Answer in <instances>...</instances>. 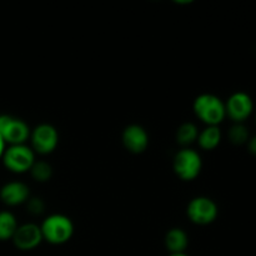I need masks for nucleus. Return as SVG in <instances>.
<instances>
[{
	"mask_svg": "<svg viewBox=\"0 0 256 256\" xmlns=\"http://www.w3.org/2000/svg\"><path fill=\"white\" fill-rule=\"evenodd\" d=\"M42 208H44V205H42V200L39 199H32L29 202V210L32 214H40L42 212Z\"/></svg>",
	"mask_w": 256,
	"mask_h": 256,
	"instance_id": "18",
	"label": "nucleus"
},
{
	"mask_svg": "<svg viewBox=\"0 0 256 256\" xmlns=\"http://www.w3.org/2000/svg\"><path fill=\"white\" fill-rule=\"evenodd\" d=\"M122 142L129 152L140 154L144 152L149 142L146 132L139 125H130L122 132Z\"/></svg>",
	"mask_w": 256,
	"mask_h": 256,
	"instance_id": "10",
	"label": "nucleus"
},
{
	"mask_svg": "<svg viewBox=\"0 0 256 256\" xmlns=\"http://www.w3.org/2000/svg\"><path fill=\"white\" fill-rule=\"evenodd\" d=\"M4 152H5V142L2 140V138L0 136V158H2Z\"/></svg>",
	"mask_w": 256,
	"mask_h": 256,
	"instance_id": "20",
	"label": "nucleus"
},
{
	"mask_svg": "<svg viewBox=\"0 0 256 256\" xmlns=\"http://www.w3.org/2000/svg\"><path fill=\"white\" fill-rule=\"evenodd\" d=\"M220 139H222V134H220L218 126H208L198 135L199 145L205 150H212L216 148L219 145Z\"/></svg>",
	"mask_w": 256,
	"mask_h": 256,
	"instance_id": "13",
	"label": "nucleus"
},
{
	"mask_svg": "<svg viewBox=\"0 0 256 256\" xmlns=\"http://www.w3.org/2000/svg\"><path fill=\"white\" fill-rule=\"evenodd\" d=\"M42 239L49 242L50 244L59 245L64 244L72 238L74 232V226L69 218L64 215H52L48 218L40 226Z\"/></svg>",
	"mask_w": 256,
	"mask_h": 256,
	"instance_id": "2",
	"label": "nucleus"
},
{
	"mask_svg": "<svg viewBox=\"0 0 256 256\" xmlns=\"http://www.w3.org/2000/svg\"><path fill=\"white\" fill-rule=\"evenodd\" d=\"M198 129L192 122H185L178 129L176 139L178 142L182 145H189L194 142L198 138Z\"/></svg>",
	"mask_w": 256,
	"mask_h": 256,
	"instance_id": "15",
	"label": "nucleus"
},
{
	"mask_svg": "<svg viewBox=\"0 0 256 256\" xmlns=\"http://www.w3.org/2000/svg\"><path fill=\"white\" fill-rule=\"evenodd\" d=\"M165 244L172 254H182L188 246V236L182 229H172L166 234Z\"/></svg>",
	"mask_w": 256,
	"mask_h": 256,
	"instance_id": "12",
	"label": "nucleus"
},
{
	"mask_svg": "<svg viewBox=\"0 0 256 256\" xmlns=\"http://www.w3.org/2000/svg\"><path fill=\"white\" fill-rule=\"evenodd\" d=\"M252 110V102L249 95L245 92H236L228 100L225 112L235 122H242L246 119Z\"/></svg>",
	"mask_w": 256,
	"mask_h": 256,
	"instance_id": "9",
	"label": "nucleus"
},
{
	"mask_svg": "<svg viewBox=\"0 0 256 256\" xmlns=\"http://www.w3.org/2000/svg\"><path fill=\"white\" fill-rule=\"evenodd\" d=\"M42 234L40 226L35 224H25L18 226L12 242L20 250H32L42 242Z\"/></svg>",
	"mask_w": 256,
	"mask_h": 256,
	"instance_id": "8",
	"label": "nucleus"
},
{
	"mask_svg": "<svg viewBox=\"0 0 256 256\" xmlns=\"http://www.w3.org/2000/svg\"><path fill=\"white\" fill-rule=\"evenodd\" d=\"M170 256H188V255H185V254H172Z\"/></svg>",
	"mask_w": 256,
	"mask_h": 256,
	"instance_id": "21",
	"label": "nucleus"
},
{
	"mask_svg": "<svg viewBox=\"0 0 256 256\" xmlns=\"http://www.w3.org/2000/svg\"><path fill=\"white\" fill-rule=\"evenodd\" d=\"M2 162L8 170L16 174L28 172L34 165V152L26 145H10L2 154Z\"/></svg>",
	"mask_w": 256,
	"mask_h": 256,
	"instance_id": "3",
	"label": "nucleus"
},
{
	"mask_svg": "<svg viewBox=\"0 0 256 256\" xmlns=\"http://www.w3.org/2000/svg\"><path fill=\"white\" fill-rule=\"evenodd\" d=\"M18 229L16 219L9 212H0V240L12 239Z\"/></svg>",
	"mask_w": 256,
	"mask_h": 256,
	"instance_id": "14",
	"label": "nucleus"
},
{
	"mask_svg": "<svg viewBox=\"0 0 256 256\" xmlns=\"http://www.w3.org/2000/svg\"><path fill=\"white\" fill-rule=\"evenodd\" d=\"M202 158L192 149H182L175 155L174 170L182 180L195 179L202 170Z\"/></svg>",
	"mask_w": 256,
	"mask_h": 256,
	"instance_id": "5",
	"label": "nucleus"
},
{
	"mask_svg": "<svg viewBox=\"0 0 256 256\" xmlns=\"http://www.w3.org/2000/svg\"><path fill=\"white\" fill-rule=\"evenodd\" d=\"M216 205L208 198H195L188 206V216L194 224L208 225L216 219Z\"/></svg>",
	"mask_w": 256,
	"mask_h": 256,
	"instance_id": "6",
	"label": "nucleus"
},
{
	"mask_svg": "<svg viewBox=\"0 0 256 256\" xmlns=\"http://www.w3.org/2000/svg\"><path fill=\"white\" fill-rule=\"evenodd\" d=\"M30 170H32V178L38 180V182H46L52 176V166L48 162H34V165H32Z\"/></svg>",
	"mask_w": 256,
	"mask_h": 256,
	"instance_id": "16",
	"label": "nucleus"
},
{
	"mask_svg": "<svg viewBox=\"0 0 256 256\" xmlns=\"http://www.w3.org/2000/svg\"><path fill=\"white\" fill-rule=\"evenodd\" d=\"M230 140H232L234 144H242L245 140L248 139V132L244 126L242 125H235L230 130Z\"/></svg>",
	"mask_w": 256,
	"mask_h": 256,
	"instance_id": "17",
	"label": "nucleus"
},
{
	"mask_svg": "<svg viewBox=\"0 0 256 256\" xmlns=\"http://www.w3.org/2000/svg\"><path fill=\"white\" fill-rule=\"evenodd\" d=\"M0 136L5 144L22 145L29 138L26 122L10 115H0Z\"/></svg>",
	"mask_w": 256,
	"mask_h": 256,
	"instance_id": "4",
	"label": "nucleus"
},
{
	"mask_svg": "<svg viewBox=\"0 0 256 256\" xmlns=\"http://www.w3.org/2000/svg\"><path fill=\"white\" fill-rule=\"evenodd\" d=\"M28 198H29V188L22 182H8L0 189V199L9 206L22 204L26 202Z\"/></svg>",
	"mask_w": 256,
	"mask_h": 256,
	"instance_id": "11",
	"label": "nucleus"
},
{
	"mask_svg": "<svg viewBox=\"0 0 256 256\" xmlns=\"http://www.w3.org/2000/svg\"><path fill=\"white\" fill-rule=\"evenodd\" d=\"M194 112L202 122L209 126H216L225 116V106L222 100L212 94H202L194 102Z\"/></svg>",
	"mask_w": 256,
	"mask_h": 256,
	"instance_id": "1",
	"label": "nucleus"
},
{
	"mask_svg": "<svg viewBox=\"0 0 256 256\" xmlns=\"http://www.w3.org/2000/svg\"><path fill=\"white\" fill-rule=\"evenodd\" d=\"M249 148H250V152H252V154L256 155V136L252 140V142H250Z\"/></svg>",
	"mask_w": 256,
	"mask_h": 256,
	"instance_id": "19",
	"label": "nucleus"
},
{
	"mask_svg": "<svg viewBox=\"0 0 256 256\" xmlns=\"http://www.w3.org/2000/svg\"><path fill=\"white\" fill-rule=\"evenodd\" d=\"M32 142L34 149L39 154H49L52 150H55L58 145L56 130L49 124L39 125L32 132Z\"/></svg>",
	"mask_w": 256,
	"mask_h": 256,
	"instance_id": "7",
	"label": "nucleus"
}]
</instances>
